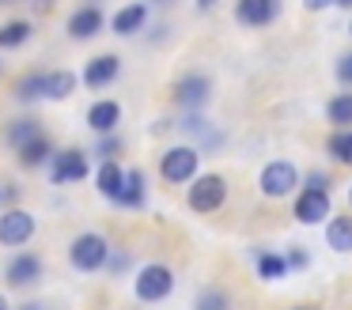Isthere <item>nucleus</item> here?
Here are the masks:
<instances>
[{
	"mask_svg": "<svg viewBox=\"0 0 352 310\" xmlns=\"http://www.w3.org/2000/svg\"><path fill=\"white\" fill-rule=\"evenodd\" d=\"M197 166H201V155L190 144H178V148L163 151V159H160V174L167 181H175V186H186V181L197 178Z\"/></svg>",
	"mask_w": 352,
	"mask_h": 310,
	"instance_id": "nucleus-1",
	"label": "nucleus"
},
{
	"mask_svg": "<svg viewBox=\"0 0 352 310\" xmlns=\"http://www.w3.org/2000/svg\"><path fill=\"white\" fill-rule=\"evenodd\" d=\"M228 201V181L220 174H201L190 181V208L193 212H216Z\"/></svg>",
	"mask_w": 352,
	"mask_h": 310,
	"instance_id": "nucleus-2",
	"label": "nucleus"
},
{
	"mask_svg": "<svg viewBox=\"0 0 352 310\" xmlns=\"http://www.w3.org/2000/svg\"><path fill=\"white\" fill-rule=\"evenodd\" d=\"M69 257H72V265H76L80 272H99L102 265H107V257H110V246H107L102 234H80V239L69 246Z\"/></svg>",
	"mask_w": 352,
	"mask_h": 310,
	"instance_id": "nucleus-3",
	"label": "nucleus"
},
{
	"mask_svg": "<svg viewBox=\"0 0 352 310\" xmlns=\"http://www.w3.org/2000/svg\"><path fill=\"white\" fill-rule=\"evenodd\" d=\"M170 287H175V272H170L167 265H144V269L137 272V299L140 302L167 299Z\"/></svg>",
	"mask_w": 352,
	"mask_h": 310,
	"instance_id": "nucleus-4",
	"label": "nucleus"
},
{
	"mask_svg": "<svg viewBox=\"0 0 352 310\" xmlns=\"http://www.w3.org/2000/svg\"><path fill=\"white\" fill-rule=\"evenodd\" d=\"M261 193L265 197H288L292 189L299 186V170L288 163V159H273V163L261 170Z\"/></svg>",
	"mask_w": 352,
	"mask_h": 310,
	"instance_id": "nucleus-5",
	"label": "nucleus"
},
{
	"mask_svg": "<svg viewBox=\"0 0 352 310\" xmlns=\"http://www.w3.org/2000/svg\"><path fill=\"white\" fill-rule=\"evenodd\" d=\"M34 234V216L23 208H8L0 216V246H27Z\"/></svg>",
	"mask_w": 352,
	"mask_h": 310,
	"instance_id": "nucleus-6",
	"label": "nucleus"
},
{
	"mask_svg": "<svg viewBox=\"0 0 352 310\" xmlns=\"http://www.w3.org/2000/svg\"><path fill=\"white\" fill-rule=\"evenodd\" d=\"M208 91H212L208 76L190 72V76H182V80L175 83V102H178V106H186V110H201V106L208 102Z\"/></svg>",
	"mask_w": 352,
	"mask_h": 310,
	"instance_id": "nucleus-7",
	"label": "nucleus"
},
{
	"mask_svg": "<svg viewBox=\"0 0 352 310\" xmlns=\"http://www.w3.org/2000/svg\"><path fill=\"white\" fill-rule=\"evenodd\" d=\"M87 178V155L76 148L69 151H57L54 155V181L57 186H72V181H84Z\"/></svg>",
	"mask_w": 352,
	"mask_h": 310,
	"instance_id": "nucleus-8",
	"label": "nucleus"
},
{
	"mask_svg": "<svg viewBox=\"0 0 352 310\" xmlns=\"http://www.w3.org/2000/svg\"><path fill=\"white\" fill-rule=\"evenodd\" d=\"M329 216V193L326 189H303L296 197V219L299 223H322Z\"/></svg>",
	"mask_w": 352,
	"mask_h": 310,
	"instance_id": "nucleus-9",
	"label": "nucleus"
},
{
	"mask_svg": "<svg viewBox=\"0 0 352 310\" xmlns=\"http://www.w3.org/2000/svg\"><path fill=\"white\" fill-rule=\"evenodd\" d=\"M276 12H280L276 0H239L235 4V19L243 27H269L276 19Z\"/></svg>",
	"mask_w": 352,
	"mask_h": 310,
	"instance_id": "nucleus-10",
	"label": "nucleus"
},
{
	"mask_svg": "<svg viewBox=\"0 0 352 310\" xmlns=\"http://www.w3.org/2000/svg\"><path fill=\"white\" fill-rule=\"evenodd\" d=\"M38 276H42V261H38L34 254L12 257L8 269H4V280H8V287H31Z\"/></svg>",
	"mask_w": 352,
	"mask_h": 310,
	"instance_id": "nucleus-11",
	"label": "nucleus"
},
{
	"mask_svg": "<svg viewBox=\"0 0 352 310\" xmlns=\"http://www.w3.org/2000/svg\"><path fill=\"white\" fill-rule=\"evenodd\" d=\"M118 72H122V60L114 57V53H102V57L87 60L84 68V83L87 87H107V83L118 80Z\"/></svg>",
	"mask_w": 352,
	"mask_h": 310,
	"instance_id": "nucleus-12",
	"label": "nucleus"
},
{
	"mask_svg": "<svg viewBox=\"0 0 352 310\" xmlns=\"http://www.w3.org/2000/svg\"><path fill=\"white\" fill-rule=\"evenodd\" d=\"M99 30H102V12H99V4H84L80 12H72L69 34L76 38V42H84V38H95Z\"/></svg>",
	"mask_w": 352,
	"mask_h": 310,
	"instance_id": "nucleus-13",
	"label": "nucleus"
},
{
	"mask_svg": "<svg viewBox=\"0 0 352 310\" xmlns=\"http://www.w3.org/2000/svg\"><path fill=\"white\" fill-rule=\"evenodd\" d=\"M118 121H122V106L110 102V98H102V102H95L91 110H87V125H91L95 133H102V136L114 133Z\"/></svg>",
	"mask_w": 352,
	"mask_h": 310,
	"instance_id": "nucleus-14",
	"label": "nucleus"
},
{
	"mask_svg": "<svg viewBox=\"0 0 352 310\" xmlns=\"http://www.w3.org/2000/svg\"><path fill=\"white\" fill-rule=\"evenodd\" d=\"M95 186H99L102 197L118 201V197H122V186H125V170L114 163V159H107V163L99 166V174H95Z\"/></svg>",
	"mask_w": 352,
	"mask_h": 310,
	"instance_id": "nucleus-15",
	"label": "nucleus"
},
{
	"mask_svg": "<svg viewBox=\"0 0 352 310\" xmlns=\"http://www.w3.org/2000/svg\"><path fill=\"white\" fill-rule=\"evenodd\" d=\"M326 246L337 254H352V216H333L326 227Z\"/></svg>",
	"mask_w": 352,
	"mask_h": 310,
	"instance_id": "nucleus-16",
	"label": "nucleus"
},
{
	"mask_svg": "<svg viewBox=\"0 0 352 310\" xmlns=\"http://www.w3.org/2000/svg\"><path fill=\"white\" fill-rule=\"evenodd\" d=\"M144 19H148V8L144 4H125L122 12L114 15V23H110V27H114V34H137L140 27H144Z\"/></svg>",
	"mask_w": 352,
	"mask_h": 310,
	"instance_id": "nucleus-17",
	"label": "nucleus"
},
{
	"mask_svg": "<svg viewBox=\"0 0 352 310\" xmlns=\"http://www.w3.org/2000/svg\"><path fill=\"white\" fill-rule=\"evenodd\" d=\"M118 204H125V208H140L144 204V174L140 170H125V186H122Z\"/></svg>",
	"mask_w": 352,
	"mask_h": 310,
	"instance_id": "nucleus-18",
	"label": "nucleus"
},
{
	"mask_svg": "<svg viewBox=\"0 0 352 310\" xmlns=\"http://www.w3.org/2000/svg\"><path fill=\"white\" fill-rule=\"evenodd\" d=\"M54 159V144L46 140V133L38 136V140H31L27 148H19V163L23 166H42V163H50Z\"/></svg>",
	"mask_w": 352,
	"mask_h": 310,
	"instance_id": "nucleus-19",
	"label": "nucleus"
},
{
	"mask_svg": "<svg viewBox=\"0 0 352 310\" xmlns=\"http://www.w3.org/2000/svg\"><path fill=\"white\" fill-rule=\"evenodd\" d=\"M38 136H42V125H38V121H31V118H23V121H12V125H8V144H12V148H27V144H31V140H38Z\"/></svg>",
	"mask_w": 352,
	"mask_h": 310,
	"instance_id": "nucleus-20",
	"label": "nucleus"
},
{
	"mask_svg": "<svg viewBox=\"0 0 352 310\" xmlns=\"http://www.w3.org/2000/svg\"><path fill=\"white\" fill-rule=\"evenodd\" d=\"M326 118L333 121L337 129H352V91H344V95H333V98H329Z\"/></svg>",
	"mask_w": 352,
	"mask_h": 310,
	"instance_id": "nucleus-21",
	"label": "nucleus"
},
{
	"mask_svg": "<svg viewBox=\"0 0 352 310\" xmlns=\"http://www.w3.org/2000/svg\"><path fill=\"white\" fill-rule=\"evenodd\" d=\"M16 98H23V102L46 98V72H27L23 80L16 83Z\"/></svg>",
	"mask_w": 352,
	"mask_h": 310,
	"instance_id": "nucleus-22",
	"label": "nucleus"
},
{
	"mask_svg": "<svg viewBox=\"0 0 352 310\" xmlns=\"http://www.w3.org/2000/svg\"><path fill=\"white\" fill-rule=\"evenodd\" d=\"M72 91H76L72 72H46V98H69Z\"/></svg>",
	"mask_w": 352,
	"mask_h": 310,
	"instance_id": "nucleus-23",
	"label": "nucleus"
},
{
	"mask_svg": "<svg viewBox=\"0 0 352 310\" xmlns=\"http://www.w3.org/2000/svg\"><path fill=\"white\" fill-rule=\"evenodd\" d=\"M27 38H31V23H23V19L4 23V27H0V49H16V45H23Z\"/></svg>",
	"mask_w": 352,
	"mask_h": 310,
	"instance_id": "nucleus-24",
	"label": "nucleus"
},
{
	"mask_svg": "<svg viewBox=\"0 0 352 310\" xmlns=\"http://www.w3.org/2000/svg\"><path fill=\"white\" fill-rule=\"evenodd\" d=\"M329 155H333L337 163L352 166V129H337V133L329 136Z\"/></svg>",
	"mask_w": 352,
	"mask_h": 310,
	"instance_id": "nucleus-25",
	"label": "nucleus"
},
{
	"mask_svg": "<svg viewBox=\"0 0 352 310\" xmlns=\"http://www.w3.org/2000/svg\"><path fill=\"white\" fill-rule=\"evenodd\" d=\"M258 272H261V280H280L284 272H288V261L276 257V254H261L258 257Z\"/></svg>",
	"mask_w": 352,
	"mask_h": 310,
	"instance_id": "nucleus-26",
	"label": "nucleus"
},
{
	"mask_svg": "<svg viewBox=\"0 0 352 310\" xmlns=\"http://www.w3.org/2000/svg\"><path fill=\"white\" fill-rule=\"evenodd\" d=\"M197 310H228V295H223L220 287H208V291H201Z\"/></svg>",
	"mask_w": 352,
	"mask_h": 310,
	"instance_id": "nucleus-27",
	"label": "nucleus"
},
{
	"mask_svg": "<svg viewBox=\"0 0 352 310\" xmlns=\"http://www.w3.org/2000/svg\"><path fill=\"white\" fill-rule=\"evenodd\" d=\"M337 80L349 83V87H352V53H344V57L337 60Z\"/></svg>",
	"mask_w": 352,
	"mask_h": 310,
	"instance_id": "nucleus-28",
	"label": "nucleus"
},
{
	"mask_svg": "<svg viewBox=\"0 0 352 310\" xmlns=\"http://www.w3.org/2000/svg\"><path fill=\"white\" fill-rule=\"evenodd\" d=\"M303 189H326V193H329V174H318V170L307 174V186Z\"/></svg>",
	"mask_w": 352,
	"mask_h": 310,
	"instance_id": "nucleus-29",
	"label": "nucleus"
},
{
	"mask_svg": "<svg viewBox=\"0 0 352 310\" xmlns=\"http://www.w3.org/2000/svg\"><path fill=\"white\" fill-rule=\"evenodd\" d=\"M118 148H122V144H118V140H114V136H110V133H107V140H102V148H99V155H102V159H114V151H118Z\"/></svg>",
	"mask_w": 352,
	"mask_h": 310,
	"instance_id": "nucleus-30",
	"label": "nucleus"
},
{
	"mask_svg": "<svg viewBox=\"0 0 352 310\" xmlns=\"http://www.w3.org/2000/svg\"><path fill=\"white\" fill-rule=\"evenodd\" d=\"M284 261H288L292 269H303V265H307V254H303V250H292V254L284 257Z\"/></svg>",
	"mask_w": 352,
	"mask_h": 310,
	"instance_id": "nucleus-31",
	"label": "nucleus"
},
{
	"mask_svg": "<svg viewBox=\"0 0 352 310\" xmlns=\"http://www.w3.org/2000/svg\"><path fill=\"white\" fill-rule=\"evenodd\" d=\"M303 4H307V12H322V8L333 4V0H303Z\"/></svg>",
	"mask_w": 352,
	"mask_h": 310,
	"instance_id": "nucleus-32",
	"label": "nucleus"
},
{
	"mask_svg": "<svg viewBox=\"0 0 352 310\" xmlns=\"http://www.w3.org/2000/svg\"><path fill=\"white\" fill-rule=\"evenodd\" d=\"M197 4H201V8H212V4H216V0H197Z\"/></svg>",
	"mask_w": 352,
	"mask_h": 310,
	"instance_id": "nucleus-33",
	"label": "nucleus"
},
{
	"mask_svg": "<svg viewBox=\"0 0 352 310\" xmlns=\"http://www.w3.org/2000/svg\"><path fill=\"white\" fill-rule=\"evenodd\" d=\"M333 4H341V8H352V0H333Z\"/></svg>",
	"mask_w": 352,
	"mask_h": 310,
	"instance_id": "nucleus-34",
	"label": "nucleus"
},
{
	"mask_svg": "<svg viewBox=\"0 0 352 310\" xmlns=\"http://www.w3.org/2000/svg\"><path fill=\"white\" fill-rule=\"evenodd\" d=\"M0 310H8V299H4V295H0Z\"/></svg>",
	"mask_w": 352,
	"mask_h": 310,
	"instance_id": "nucleus-35",
	"label": "nucleus"
},
{
	"mask_svg": "<svg viewBox=\"0 0 352 310\" xmlns=\"http://www.w3.org/2000/svg\"><path fill=\"white\" fill-rule=\"evenodd\" d=\"M42 307V302H27V310H38Z\"/></svg>",
	"mask_w": 352,
	"mask_h": 310,
	"instance_id": "nucleus-36",
	"label": "nucleus"
},
{
	"mask_svg": "<svg viewBox=\"0 0 352 310\" xmlns=\"http://www.w3.org/2000/svg\"><path fill=\"white\" fill-rule=\"evenodd\" d=\"M155 4H163V8H167V4H175V0H155Z\"/></svg>",
	"mask_w": 352,
	"mask_h": 310,
	"instance_id": "nucleus-37",
	"label": "nucleus"
},
{
	"mask_svg": "<svg viewBox=\"0 0 352 310\" xmlns=\"http://www.w3.org/2000/svg\"><path fill=\"white\" fill-rule=\"evenodd\" d=\"M349 204H352V189H349Z\"/></svg>",
	"mask_w": 352,
	"mask_h": 310,
	"instance_id": "nucleus-38",
	"label": "nucleus"
},
{
	"mask_svg": "<svg viewBox=\"0 0 352 310\" xmlns=\"http://www.w3.org/2000/svg\"><path fill=\"white\" fill-rule=\"evenodd\" d=\"M292 310H307V307H292Z\"/></svg>",
	"mask_w": 352,
	"mask_h": 310,
	"instance_id": "nucleus-39",
	"label": "nucleus"
},
{
	"mask_svg": "<svg viewBox=\"0 0 352 310\" xmlns=\"http://www.w3.org/2000/svg\"><path fill=\"white\" fill-rule=\"evenodd\" d=\"M0 4H8V0H0Z\"/></svg>",
	"mask_w": 352,
	"mask_h": 310,
	"instance_id": "nucleus-40",
	"label": "nucleus"
},
{
	"mask_svg": "<svg viewBox=\"0 0 352 310\" xmlns=\"http://www.w3.org/2000/svg\"><path fill=\"white\" fill-rule=\"evenodd\" d=\"M0 197H4V193H0Z\"/></svg>",
	"mask_w": 352,
	"mask_h": 310,
	"instance_id": "nucleus-41",
	"label": "nucleus"
},
{
	"mask_svg": "<svg viewBox=\"0 0 352 310\" xmlns=\"http://www.w3.org/2000/svg\"><path fill=\"white\" fill-rule=\"evenodd\" d=\"M349 30H352V27H349Z\"/></svg>",
	"mask_w": 352,
	"mask_h": 310,
	"instance_id": "nucleus-42",
	"label": "nucleus"
}]
</instances>
